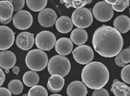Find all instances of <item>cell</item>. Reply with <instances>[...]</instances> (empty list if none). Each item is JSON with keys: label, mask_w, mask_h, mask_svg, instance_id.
<instances>
[{"label": "cell", "mask_w": 130, "mask_h": 96, "mask_svg": "<svg viewBox=\"0 0 130 96\" xmlns=\"http://www.w3.org/2000/svg\"><path fill=\"white\" fill-rule=\"evenodd\" d=\"M95 51L102 57L113 58L122 50L124 40L122 35L113 27L102 26L95 30L92 37Z\"/></svg>", "instance_id": "1"}, {"label": "cell", "mask_w": 130, "mask_h": 96, "mask_svg": "<svg viewBox=\"0 0 130 96\" xmlns=\"http://www.w3.org/2000/svg\"><path fill=\"white\" fill-rule=\"evenodd\" d=\"M109 71L104 64L100 61H91L83 68L81 80L86 87L90 89L103 88L109 81Z\"/></svg>", "instance_id": "2"}, {"label": "cell", "mask_w": 130, "mask_h": 96, "mask_svg": "<svg viewBox=\"0 0 130 96\" xmlns=\"http://www.w3.org/2000/svg\"><path fill=\"white\" fill-rule=\"evenodd\" d=\"M48 56L41 49H31L26 55V65L32 72H41L46 68L48 64Z\"/></svg>", "instance_id": "3"}, {"label": "cell", "mask_w": 130, "mask_h": 96, "mask_svg": "<svg viewBox=\"0 0 130 96\" xmlns=\"http://www.w3.org/2000/svg\"><path fill=\"white\" fill-rule=\"evenodd\" d=\"M48 72L52 75H59L61 77L67 76L71 69L69 59L65 56L55 55L48 60Z\"/></svg>", "instance_id": "4"}, {"label": "cell", "mask_w": 130, "mask_h": 96, "mask_svg": "<svg viewBox=\"0 0 130 96\" xmlns=\"http://www.w3.org/2000/svg\"><path fill=\"white\" fill-rule=\"evenodd\" d=\"M70 19L72 21L73 25H75L77 27V28L84 29L92 24L93 16L89 8H81L78 9H75V11L72 13V17Z\"/></svg>", "instance_id": "5"}, {"label": "cell", "mask_w": 130, "mask_h": 96, "mask_svg": "<svg viewBox=\"0 0 130 96\" xmlns=\"http://www.w3.org/2000/svg\"><path fill=\"white\" fill-rule=\"evenodd\" d=\"M56 38L54 33L47 30L39 32L34 39V43L37 46L38 49L43 51H49L55 47Z\"/></svg>", "instance_id": "6"}, {"label": "cell", "mask_w": 130, "mask_h": 96, "mask_svg": "<svg viewBox=\"0 0 130 96\" xmlns=\"http://www.w3.org/2000/svg\"><path fill=\"white\" fill-rule=\"evenodd\" d=\"M92 16L100 22H108L113 16V10L106 1L98 2L92 10Z\"/></svg>", "instance_id": "7"}, {"label": "cell", "mask_w": 130, "mask_h": 96, "mask_svg": "<svg viewBox=\"0 0 130 96\" xmlns=\"http://www.w3.org/2000/svg\"><path fill=\"white\" fill-rule=\"evenodd\" d=\"M73 58L78 64L87 65L90 62L92 61L94 58V52L93 49L87 45H81L78 46L75 49L72 50Z\"/></svg>", "instance_id": "8"}, {"label": "cell", "mask_w": 130, "mask_h": 96, "mask_svg": "<svg viewBox=\"0 0 130 96\" xmlns=\"http://www.w3.org/2000/svg\"><path fill=\"white\" fill-rule=\"evenodd\" d=\"M12 21L16 28L25 30L31 27L33 23V17L27 10H20L13 16Z\"/></svg>", "instance_id": "9"}, {"label": "cell", "mask_w": 130, "mask_h": 96, "mask_svg": "<svg viewBox=\"0 0 130 96\" xmlns=\"http://www.w3.org/2000/svg\"><path fill=\"white\" fill-rule=\"evenodd\" d=\"M15 40V33L7 26H0V50L4 51L12 47Z\"/></svg>", "instance_id": "10"}, {"label": "cell", "mask_w": 130, "mask_h": 96, "mask_svg": "<svg viewBox=\"0 0 130 96\" xmlns=\"http://www.w3.org/2000/svg\"><path fill=\"white\" fill-rule=\"evenodd\" d=\"M57 20V15L52 8H44L38 15V22L42 27H50L55 24Z\"/></svg>", "instance_id": "11"}, {"label": "cell", "mask_w": 130, "mask_h": 96, "mask_svg": "<svg viewBox=\"0 0 130 96\" xmlns=\"http://www.w3.org/2000/svg\"><path fill=\"white\" fill-rule=\"evenodd\" d=\"M34 36L30 32H21L17 36L16 44L17 47L22 50H29L34 45Z\"/></svg>", "instance_id": "12"}, {"label": "cell", "mask_w": 130, "mask_h": 96, "mask_svg": "<svg viewBox=\"0 0 130 96\" xmlns=\"http://www.w3.org/2000/svg\"><path fill=\"white\" fill-rule=\"evenodd\" d=\"M16 55L10 50H4L0 52V68L2 70H8L13 68L16 64Z\"/></svg>", "instance_id": "13"}, {"label": "cell", "mask_w": 130, "mask_h": 96, "mask_svg": "<svg viewBox=\"0 0 130 96\" xmlns=\"http://www.w3.org/2000/svg\"><path fill=\"white\" fill-rule=\"evenodd\" d=\"M87 87L82 81H72L67 89V94L68 96H87Z\"/></svg>", "instance_id": "14"}, {"label": "cell", "mask_w": 130, "mask_h": 96, "mask_svg": "<svg viewBox=\"0 0 130 96\" xmlns=\"http://www.w3.org/2000/svg\"><path fill=\"white\" fill-rule=\"evenodd\" d=\"M55 50L61 56H67L73 50V43L68 38H61L55 42Z\"/></svg>", "instance_id": "15"}, {"label": "cell", "mask_w": 130, "mask_h": 96, "mask_svg": "<svg viewBox=\"0 0 130 96\" xmlns=\"http://www.w3.org/2000/svg\"><path fill=\"white\" fill-rule=\"evenodd\" d=\"M113 28L117 30L120 34L126 33L130 29V19L127 16H118L113 21Z\"/></svg>", "instance_id": "16"}, {"label": "cell", "mask_w": 130, "mask_h": 96, "mask_svg": "<svg viewBox=\"0 0 130 96\" xmlns=\"http://www.w3.org/2000/svg\"><path fill=\"white\" fill-rule=\"evenodd\" d=\"M65 85V80L59 75H52L47 81V88L51 92H59Z\"/></svg>", "instance_id": "17"}, {"label": "cell", "mask_w": 130, "mask_h": 96, "mask_svg": "<svg viewBox=\"0 0 130 96\" xmlns=\"http://www.w3.org/2000/svg\"><path fill=\"white\" fill-rule=\"evenodd\" d=\"M55 27H56V29L60 33L66 34V33H68L72 30L73 23L68 17L62 16L59 18H57L56 22H55Z\"/></svg>", "instance_id": "18"}, {"label": "cell", "mask_w": 130, "mask_h": 96, "mask_svg": "<svg viewBox=\"0 0 130 96\" xmlns=\"http://www.w3.org/2000/svg\"><path fill=\"white\" fill-rule=\"evenodd\" d=\"M70 40L72 43L78 45V46L84 45V43L88 40L87 31L85 29H81V28H75L71 32Z\"/></svg>", "instance_id": "19"}, {"label": "cell", "mask_w": 130, "mask_h": 96, "mask_svg": "<svg viewBox=\"0 0 130 96\" xmlns=\"http://www.w3.org/2000/svg\"><path fill=\"white\" fill-rule=\"evenodd\" d=\"M111 91L115 96H130V88L127 84L121 82L120 81L115 79L112 84Z\"/></svg>", "instance_id": "20"}, {"label": "cell", "mask_w": 130, "mask_h": 96, "mask_svg": "<svg viewBox=\"0 0 130 96\" xmlns=\"http://www.w3.org/2000/svg\"><path fill=\"white\" fill-rule=\"evenodd\" d=\"M13 12V8L9 1H0V21L12 18Z\"/></svg>", "instance_id": "21"}, {"label": "cell", "mask_w": 130, "mask_h": 96, "mask_svg": "<svg viewBox=\"0 0 130 96\" xmlns=\"http://www.w3.org/2000/svg\"><path fill=\"white\" fill-rule=\"evenodd\" d=\"M23 83L28 87H33L35 85H38L39 81H40V77L38 75L37 72H32V71H29L24 73L22 77Z\"/></svg>", "instance_id": "22"}, {"label": "cell", "mask_w": 130, "mask_h": 96, "mask_svg": "<svg viewBox=\"0 0 130 96\" xmlns=\"http://www.w3.org/2000/svg\"><path fill=\"white\" fill-rule=\"evenodd\" d=\"M130 61V48L122 49L115 56V63L120 67H125L128 65Z\"/></svg>", "instance_id": "23"}, {"label": "cell", "mask_w": 130, "mask_h": 96, "mask_svg": "<svg viewBox=\"0 0 130 96\" xmlns=\"http://www.w3.org/2000/svg\"><path fill=\"white\" fill-rule=\"evenodd\" d=\"M25 3L30 10L34 12H41L47 5V0H28Z\"/></svg>", "instance_id": "24"}, {"label": "cell", "mask_w": 130, "mask_h": 96, "mask_svg": "<svg viewBox=\"0 0 130 96\" xmlns=\"http://www.w3.org/2000/svg\"><path fill=\"white\" fill-rule=\"evenodd\" d=\"M111 5L113 10L116 12H123L129 6V0H105Z\"/></svg>", "instance_id": "25"}, {"label": "cell", "mask_w": 130, "mask_h": 96, "mask_svg": "<svg viewBox=\"0 0 130 96\" xmlns=\"http://www.w3.org/2000/svg\"><path fill=\"white\" fill-rule=\"evenodd\" d=\"M61 3L65 4L66 7L68 8H74L75 9L84 8V6L90 4L91 0H62Z\"/></svg>", "instance_id": "26"}, {"label": "cell", "mask_w": 130, "mask_h": 96, "mask_svg": "<svg viewBox=\"0 0 130 96\" xmlns=\"http://www.w3.org/2000/svg\"><path fill=\"white\" fill-rule=\"evenodd\" d=\"M8 89L11 94L18 95V94H20L22 92L23 83L19 80H12V81H10L8 82Z\"/></svg>", "instance_id": "27"}, {"label": "cell", "mask_w": 130, "mask_h": 96, "mask_svg": "<svg viewBox=\"0 0 130 96\" xmlns=\"http://www.w3.org/2000/svg\"><path fill=\"white\" fill-rule=\"evenodd\" d=\"M27 96H48V92L43 86L35 85L29 90Z\"/></svg>", "instance_id": "28"}, {"label": "cell", "mask_w": 130, "mask_h": 96, "mask_svg": "<svg viewBox=\"0 0 130 96\" xmlns=\"http://www.w3.org/2000/svg\"><path fill=\"white\" fill-rule=\"evenodd\" d=\"M9 2L12 6L13 11H15L16 13L22 10V8H24V5L26 4L24 0H9Z\"/></svg>", "instance_id": "29"}, {"label": "cell", "mask_w": 130, "mask_h": 96, "mask_svg": "<svg viewBox=\"0 0 130 96\" xmlns=\"http://www.w3.org/2000/svg\"><path fill=\"white\" fill-rule=\"evenodd\" d=\"M121 78L125 83L129 84L130 83V66L129 64L125 66L121 71Z\"/></svg>", "instance_id": "30"}, {"label": "cell", "mask_w": 130, "mask_h": 96, "mask_svg": "<svg viewBox=\"0 0 130 96\" xmlns=\"http://www.w3.org/2000/svg\"><path fill=\"white\" fill-rule=\"evenodd\" d=\"M92 96H109L108 91L105 89H98V90H94L92 92Z\"/></svg>", "instance_id": "31"}, {"label": "cell", "mask_w": 130, "mask_h": 96, "mask_svg": "<svg viewBox=\"0 0 130 96\" xmlns=\"http://www.w3.org/2000/svg\"><path fill=\"white\" fill-rule=\"evenodd\" d=\"M0 96H11V93L8 91V89L0 87Z\"/></svg>", "instance_id": "32"}, {"label": "cell", "mask_w": 130, "mask_h": 96, "mask_svg": "<svg viewBox=\"0 0 130 96\" xmlns=\"http://www.w3.org/2000/svg\"><path fill=\"white\" fill-rule=\"evenodd\" d=\"M5 80H6V75H5V72H3V70L0 68V87L2 86L3 83L5 82Z\"/></svg>", "instance_id": "33"}, {"label": "cell", "mask_w": 130, "mask_h": 96, "mask_svg": "<svg viewBox=\"0 0 130 96\" xmlns=\"http://www.w3.org/2000/svg\"><path fill=\"white\" fill-rule=\"evenodd\" d=\"M12 72L14 74H19L20 73V68H19L18 66H14L12 68Z\"/></svg>", "instance_id": "34"}, {"label": "cell", "mask_w": 130, "mask_h": 96, "mask_svg": "<svg viewBox=\"0 0 130 96\" xmlns=\"http://www.w3.org/2000/svg\"><path fill=\"white\" fill-rule=\"evenodd\" d=\"M12 20V18H9V19H7V20H4V21H0V22L2 23V24L6 25V24H8V23H9L10 21Z\"/></svg>", "instance_id": "35"}, {"label": "cell", "mask_w": 130, "mask_h": 96, "mask_svg": "<svg viewBox=\"0 0 130 96\" xmlns=\"http://www.w3.org/2000/svg\"><path fill=\"white\" fill-rule=\"evenodd\" d=\"M51 96H62V95H60V94H57V93H55V94H52Z\"/></svg>", "instance_id": "36"}, {"label": "cell", "mask_w": 130, "mask_h": 96, "mask_svg": "<svg viewBox=\"0 0 130 96\" xmlns=\"http://www.w3.org/2000/svg\"><path fill=\"white\" fill-rule=\"evenodd\" d=\"M5 72H7V73H8V72H9V71H8V70H6Z\"/></svg>", "instance_id": "37"}, {"label": "cell", "mask_w": 130, "mask_h": 96, "mask_svg": "<svg viewBox=\"0 0 130 96\" xmlns=\"http://www.w3.org/2000/svg\"><path fill=\"white\" fill-rule=\"evenodd\" d=\"M23 96H27V95H23Z\"/></svg>", "instance_id": "38"}]
</instances>
